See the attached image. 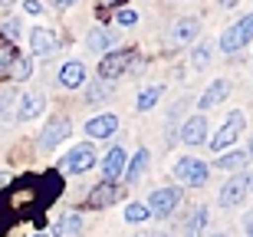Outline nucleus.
Here are the masks:
<instances>
[{"label":"nucleus","instance_id":"obj_1","mask_svg":"<svg viewBox=\"0 0 253 237\" xmlns=\"http://www.w3.org/2000/svg\"><path fill=\"white\" fill-rule=\"evenodd\" d=\"M250 40H253V13H247L244 20H237L234 27H227L224 33H220V49H224V53H237V49H244Z\"/></svg>","mask_w":253,"mask_h":237},{"label":"nucleus","instance_id":"obj_25","mask_svg":"<svg viewBox=\"0 0 253 237\" xmlns=\"http://www.w3.org/2000/svg\"><path fill=\"white\" fill-rule=\"evenodd\" d=\"M161 93H165V86H148V89H141V93H138V112L155 109V102L161 99Z\"/></svg>","mask_w":253,"mask_h":237},{"label":"nucleus","instance_id":"obj_21","mask_svg":"<svg viewBox=\"0 0 253 237\" xmlns=\"http://www.w3.org/2000/svg\"><path fill=\"white\" fill-rule=\"evenodd\" d=\"M204 224H207V208L201 204V208L191 211L188 224H184V237H201V234H204Z\"/></svg>","mask_w":253,"mask_h":237},{"label":"nucleus","instance_id":"obj_34","mask_svg":"<svg viewBox=\"0 0 253 237\" xmlns=\"http://www.w3.org/2000/svg\"><path fill=\"white\" fill-rule=\"evenodd\" d=\"M7 185H10V175H7V171H0V191L7 188Z\"/></svg>","mask_w":253,"mask_h":237},{"label":"nucleus","instance_id":"obj_3","mask_svg":"<svg viewBox=\"0 0 253 237\" xmlns=\"http://www.w3.org/2000/svg\"><path fill=\"white\" fill-rule=\"evenodd\" d=\"M92 165H95V148L89 142L73 145V148L63 155V161H59V168L69 171V175H83V171H89Z\"/></svg>","mask_w":253,"mask_h":237},{"label":"nucleus","instance_id":"obj_19","mask_svg":"<svg viewBox=\"0 0 253 237\" xmlns=\"http://www.w3.org/2000/svg\"><path fill=\"white\" fill-rule=\"evenodd\" d=\"M230 93V83H227V79H214V83L207 86L204 89V95H201V109H214L217 102H224V95Z\"/></svg>","mask_w":253,"mask_h":237},{"label":"nucleus","instance_id":"obj_10","mask_svg":"<svg viewBox=\"0 0 253 237\" xmlns=\"http://www.w3.org/2000/svg\"><path fill=\"white\" fill-rule=\"evenodd\" d=\"M184 145H191V148H197V145L207 142V119L204 115H191L188 122L181 125V135H178Z\"/></svg>","mask_w":253,"mask_h":237},{"label":"nucleus","instance_id":"obj_22","mask_svg":"<svg viewBox=\"0 0 253 237\" xmlns=\"http://www.w3.org/2000/svg\"><path fill=\"white\" fill-rule=\"evenodd\" d=\"M247 161H250V155H247V152H227V155L217 158V168H220V171H237V168L244 171Z\"/></svg>","mask_w":253,"mask_h":237},{"label":"nucleus","instance_id":"obj_14","mask_svg":"<svg viewBox=\"0 0 253 237\" xmlns=\"http://www.w3.org/2000/svg\"><path fill=\"white\" fill-rule=\"evenodd\" d=\"M115 129H119V119H115L112 112L95 115V119H89V122H85V135H89V139H109Z\"/></svg>","mask_w":253,"mask_h":237},{"label":"nucleus","instance_id":"obj_38","mask_svg":"<svg viewBox=\"0 0 253 237\" xmlns=\"http://www.w3.org/2000/svg\"><path fill=\"white\" fill-rule=\"evenodd\" d=\"M37 237H43V234H37Z\"/></svg>","mask_w":253,"mask_h":237},{"label":"nucleus","instance_id":"obj_36","mask_svg":"<svg viewBox=\"0 0 253 237\" xmlns=\"http://www.w3.org/2000/svg\"><path fill=\"white\" fill-rule=\"evenodd\" d=\"M214 237H227V234H214Z\"/></svg>","mask_w":253,"mask_h":237},{"label":"nucleus","instance_id":"obj_16","mask_svg":"<svg viewBox=\"0 0 253 237\" xmlns=\"http://www.w3.org/2000/svg\"><path fill=\"white\" fill-rule=\"evenodd\" d=\"M122 171H125V148L115 145V148H109V155L102 158V175H105L109 185H115V178H119Z\"/></svg>","mask_w":253,"mask_h":237},{"label":"nucleus","instance_id":"obj_27","mask_svg":"<svg viewBox=\"0 0 253 237\" xmlns=\"http://www.w3.org/2000/svg\"><path fill=\"white\" fill-rule=\"evenodd\" d=\"M30 73H33V59H30V56H17V63H13V69H10V79L27 83Z\"/></svg>","mask_w":253,"mask_h":237},{"label":"nucleus","instance_id":"obj_37","mask_svg":"<svg viewBox=\"0 0 253 237\" xmlns=\"http://www.w3.org/2000/svg\"><path fill=\"white\" fill-rule=\"evenodd\" d=\"M250 191H253V181H250Z\"/></svg>","mask_w":253,"mask_h":237},{"label":"nucleus","instance_id":"obj_9","mask_svg":"<svg viewBox=\"0 0 253 237\" xmlns=\"http://www.w3.org/2000/svg\"><path fill=\"white\" fill-rule=\"evenodd\" d=\"M69 132H73V122L66 119V115H56V119H49L46 129H43V135H40V148H56L63 139H69Z\"/></svg>","mask_w":253,"mask_h":237},{"label":"nucleus","instance_id":"obj_17","mask_svg":"<svg viewBox=\"0 0 253 237\" xmlns=\"http://www.w3.org/2000/svg\"><path fill=\"white\" fill-rule=\"evenodd\" d=\"M112 201H119V188H115V185H109V181H102L99 188L89 191V198H85V208H109Z\"/></svg>","mask_w":253,"mask_h":237},{"label":"nucleus","instance_id":"obj_12","mask_svg":"<svg viewBox=\"0 0 253 237\" xmlns=\"http://www.w3.org/2000/svg\"><path fill=\"white\" fill-rule=\"evenodd\" d=\"M201 33V23H197L194 17H184V20H178L174 27H171V47H188L191 40Z\"/></svg>","mask_w":253,"mask_h":237},{"label":"nucleus","instance_id":"obj_6","mask_svg":"<svg viewBox=\"0 0 253 237\" xmlns=\"http://www.w3.org/2000/svg\"><path fill=\"white\" fill-rule=\"evenodd\" d=\"M174 175H178L184 185H191V188H201V185H207V165L201 158H181L178 165H174Z\"/></svg>","mask_w":253,"mask_h":237},{"label":"nucleus","instance_id":"obj_7","mask_svg":"<svg viewBox=\"0 0 253 237\" xmlns=\"http://www.w3.org/2000/svg\"><path fill=\"white\" fill-rule=\"evenodd\" d=\"M240 132H244V112H230V115H227V122L220 125V132L211 139V148H214V152H224L227 145L237 142V135H240Z\"/></svg>","mask_w":253,"mask_h":237},{"label":"nucleus","instance_id":"obj_5","mask_svg":"<svg viewBox=\"0 0 253 237\" xmlns=\"http://www.w3.org/2000/svg\"><path fill=\"white\" fill-rule=\"evenodd\" d=\"M181 204V191L178 188H158V191H151V198H148V214H155V218H168V214H174Z\"/></svg>","mask_w":253,"mask_h":237},{"label":"nucleus","instance_id":"obj_32","mask_svg":"<svg viewBox=\"0 0 253 237\" xmlns=\"http://www.w3.org/2000/svg\"><path fill=\"white\" fill-rule=\"evenodd\" d=\"M23 10H27V13H33V17H37V13H43V7H40L37 0H27V3H23Z\"/></svg>","mask_w":253,"mask_h":237},{"label":"nucleus","instance_id":"obj_29","mask_svg":"<svg viewBox=\"0 0 253 237\" xmlns=\"http://www.w3.org/2000/svg\"><path fill=\"white\" fill-rule=\"evenodd\" d=\"M148 218H151L148 208H145V204H138V201L125 208V221H131V224H141V221H148Z\"/></svg>","mask_w":253,"mask_h":237},{"label":"nucleus","instance_id":"obj_11","mask_svg":"<svg viewBox=\"0 0 253 237\" xmlns=\"http://www.w3.org/2000/svg\"><path fill=\"white\" fill-rule=\"evenodd\" d=\"M43 109H46V99L40 93H27V95H20V105H17V122H33L37 115H43Z\"/></svg>","mask_w":253,"mask_h":237},{"label":"nucleus","instance_id":"obj_2","mask_svg":"<svg viewBox=\"0 0 253 237\" xmlns=\"http://www.w3.org/2000/svg\"><path fill=\"white\" fill-rule=\"evenodd\" d=\"M250 175L247 171H237L234 178L227 181L224 188H220V194H217V204L220 208H240L244 204V198H247V191H250Z\"/></svg>","mask_w":253,"mask_h":237},{"label":"nucleus","instance_id":"obj_15","mask_svg":"<svg viewBox=\"0 0 253 237\" xmlns=\"http://www.w3.org/2000/svg\"><path fill=\"white\" fill-rule=\"evenodd\" d=\"M79 234H83V214L79 211H66L53 224V237H79Z\"/></svg>","mask_w":253,"mask_h":237},{"label":"nucleus","instance_id":"obj_8","mask_svg":"<svg viewBox=\"0 0 253 237\" xmlns=\"http://www.w3.org/2000/svg\"><path fill=\"white\" fill-rule=\"evenodd\" d=\"M30 49H33V56H53L59 49V37L53 27H33L30 33Z\"/></svg>","mask_w":253,"mask_h":237},{"label":"nucleus","instance_id":"obj_35","mask_svg":"<svg viewBox=\"0 0 253 237\" xmlns=\"http://www.w3.org/2000/svg\"><path fill=\"white\" fill-rule=\"evenodd\" d=\"M247 155H253V139H250V152H247Z\"/></svg>","mask_w":253,"mask_h":237},{"label":"nucleus","instance_id":"obj_20","mask_svg":"<svg viewBox=\"0 0 253 237\" xmlns=\"http://www.w3.org/2000/svg\"><path fill=\"white\" fill-rule=\"evenodd\" d=\"M145 168H148V148H138V152H135V158L128 161V168H125V181H128V185H135V181L145 175Z\"/></svg>","mask_w":253,"mask_h":237},{"label":"nucleus","instance_id":"obj_33","mask_svg":"<svg viewBox=\"0 0 253 237\" xmlns=\"http://www.w3.org/2000/svg\"><path fill=\"white\" fill-rule=\"evenodd\" d=\"M244 231H247V237H253V211H247V218H244Z\"/></svg>","mask_w":253,"mask_h":237},{"label":"nucleus","instance_id":"obj_24","mask_svg":"<svg viewBox=\"0 0 253 237\" xmlns=\"http://www.w3.org/2000/svg\"><path fill=\"white\" fill-rule=\"evenodd\" d=\"M17 47L13 43H7V40H0V76H10V69H13V63H17Z\"/></svg>","mask_w":253,"mask_h":237},{"label":"nucleus","instance_id":"obj_13","mask_svg":"<svg viewBox=\"0 0 253 237\" xmlns=\"http://www.w3.org/2000/svg\"><path fill=\"white\" fill-rule=\"evenodd\" d=\"M119 43V33L112 27H95L89 37H85V47L92 49V53H105V49H112Z\"/></svg>","mask_w":253,"mask_h":237},{"label":"nucleus","instance_id":"obj_23","mask_svg":"<svg viewBox=\"0 0 253 237\" xmlns=\"http://www.w3.org/2000/svg\"><path fill=\"white\" fill-rule=\"evenodd\" d=\"M13 105H17V95H13V89H7V93L0 95V129H7L10 122H17Z\"/></svg>","mask_w":253,"mask_h":237},{"label":"nucleus","instance_id":"obj_18","mask_svg":"<svg viewBox=\"0 0 253 237\" xmlns=\"http://www.w3.org/2000/svg\"><path fill=\"white\" fill-rule=\"evenodd\" d=\"M59 83H63L66 89H79V86L85 83V66L79 59H69V63L59 69Z\"/></svg>","mask_w":253,"mask_h":237},{"label":"nucleus","instance_id":"obj_4","mask_svg":"<svg viewBox=\"0 0 253 237\" xmlns=\"http://www.w3.org/2000/svg\"><path fill=\"white\" fill-rule=\"evenodd\" d=\"M131 59H135V49H115V53H105L102 63H99V79L102 83H112L131 66Z\"/></svg>","mask_w":253,"mask_h":237},{"label":"nucleus","instance_id":"obj_30","mask_svg":"<svg viewBox=\"0 0 253 237\" xmlns=\"http://www.w3.org/2000/svg\"><path fill=\"white\" fill-rule=\"evenodd\" d=\"M115 23H119V27H135V23H138V13L128 10V7H122L119 13H115Z\"/></svg>","mask_w":253,"mask_h":237},{"label":"nucleus","instance_id":"obj_26","mask_svg":"<svg viewBox=\"0 0 253 237\" xmlns=\"http://www.w3.org/2000/svg\"><path fill=\"white\" fill-rule=\"evenodd\" d=\"M109 95H112V83H102V79H95V83L85 89V99H89L92 105L102 102V99H109Z\"/></svg>","mask_w":253,"mask_h":237},{"label":"nucleus","instance_id":"obj_28","mask_svg":"<svg viewBox=\"0 0 253 237\" xmlns=\"http://www.w3.org/2000/svg\"><path fill=\"white\" fill-rule=\"evenodd\" d=\"M211 56H214L211 43H201V47L191 53V63H194V69H204V66H211Z\"/></svg>","mask_w":253,"mask_h":237},{"label":"nucleus","instance_id":"obj_31","mask_svg":"<svg viewBox=\"0 0 253 237\" xmlns=\"http://www.w3.org/2000/svg\"><path fill=\"white\" fill-rule=\"evenodd\" d=\"M17 37H20V23L17 20H7V23H3V40L10 43V40H17Z\"/></svg>","mask_w":253,"mask_h":237}]
</instances>
